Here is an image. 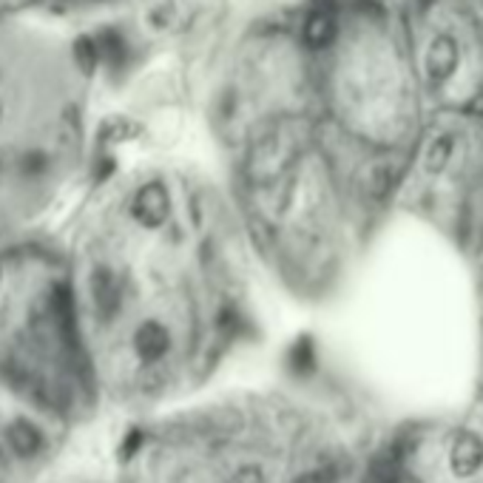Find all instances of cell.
<instances>
[{"label": "cell", "mask_w": 483, "mask_h": 483, "mask_svg": "<svg viewBox=\"0 0 483 483\" xmlns=\"http://www.w3.org/2000/svg\"><path fill=\"white\" fill-rule=\"evenodd\" d=\"M296 483H330V469H313L308 475H301Z\"/></svg>", "instance_id": "obj_9"}, {"label": "cell", "mask_w": 483, "mask_h": 483, "mask_svg": "<svg viewBox=\"0 0 483 483\" xmlns=\"http://www.w3.org/2000/svg\"><path fill=\"white\" fill-rule=\"evenodd\" d=\"M449 154H452V142L446 140V137H438L436 142L429 145V157H426V163H429V168H444L446 165V160H449Z\"/></svg>", "instance_id": "obj_7"}, {"label": "cell", "mask_w": 483, "mask_h": 483, "mask_svg": "<svg viewBox=\"0 0 483 483\" xmlns=\"http://www.w3.org/2000/svg\"><path fill=\"white\" fill-rule=\"evenodd\" d=\"M231 483H265V478H262V472H259L257 467H242V469L234 475Z\"/></svg>", "instance_id": "obj_8"}, {"label": "cell", "mask_w": 483, "mask_h": 483, "mask_svg": "<svg viewBox=\"0 0 483 483\" xmlns=\"http://www.w3.org/2000/svg\"><path fill=\"white\" fill-rule=\"evenodd\" d=\"M66 418L0 384V483H35L52 455V429Z\"/></svg>", "instance_id": "obj_1"}, {"label": "cell", "mask_w": 483, "mask_h": 483, "mask_svg": "<svg viewBox=\"0 0 483 483\" xmlns=\"http://www.w3.org/2000/svg\"><path fill=\"white\" fill-rule=\"evenodd\" d=\"M171 214V196L163 183H145L134 191L131 196V216L137 225H142L145 231H157L168 222Z\"/></svg>", "instance_id": "obj_2"}, {"label": "cell", "mask_w": 483, "mask_h": 483, "mask_svg": "<svg viewBox=\"0 0 483 483\" xmlns=\"http://www.w3.org/2000/svg\"><path fill=\"white\" fill-rule=\"evenodd\" d=\"M395 475H398V464H395L393 452H381L373 461L364 483H395Z\"/></svg>", "instance_id": "obj_6"}, {"label": "cell", "mask_w": 483, "mask_h": 483, "mask_svg": "<svg viewBox=\"0 0 483 483\" xmlns=\"http://www.w3.org/2000/svg\"><path fill=\"white\" fill-rule=\"evenodd\" d=\"M483 461V449H480V441L475 436H461V441L455 444V452H452V464L455 469L461 472H475Z\"/></svg>", "instance_id": "obj_4"}, {"label": "cell", "mask_w": 483, "mask_h": 483, "mask_svg": "<svg viewBox=\"0 0 483 483\" xmlns=\"http://www.w3.org/2000/svg\"><path fill=\"white\" fill-rule=\"evenodd\" d=\"M455 63H457V55H455L452 43L441 40V43L432 46V52H429V68H432V74H436V78H449L452 68H455Z\"/></svg>", "instance_id": "obj_5"}, {"label": "cell", "mask_w": 483, "mask_h": 483, "mask_svg": "<svg viewBox=\"0 0 483 483\" xmlns=\"http://www.w3.org/2000/svg\"><path fill=\"white\" fill-rule=\"evenodd\" d=\"M339 35V20L330 6H316L301 23V40L310 48H327Z\"/></svg>", "instance_id": "obj_3"}]
</instances>
